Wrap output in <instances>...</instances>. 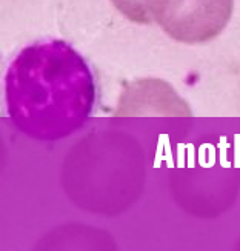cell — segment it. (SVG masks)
<instances>
[{"instance_id": "1", "label": "cell", "mask_w": 240, "mask_h": 251, "mask_svg": "<svg viewBox=\"0 0 240 251\" xmlns=\"http://www.w3.org/2000/svg\"><path fill=\"white\" fill-rule=\"evenodd\" d=\"M6 111L14 126L36 140H60L80 129L97 103V82L82 54L63 40L22 50L5 75Z\"/></svg>"}, {"instance_id": "3", "label": "cell", "mask_w": 240, "mask_h": 251, "mask_svg": "<svg viewBox=\"0 0 240 251\" xmlns=\"http://www.w3.org/2000/svg\"><path fill=\"white\" fill-rule=\"evenodd\" d=\"M111 2L119 9V13H122L134 24L149 25L152 22L148 0H111Z\"/></svg>"}, {"instance_id": "2", "label": "cell", "mask_w": 240, "mask_h": 251, "mask_svg": "<svg viewBox=\"0 0 240 251\" xmlns=\"http://www.w3.org/2000/svg\"><path fill=\"white\" fill-rule=\"evenodd\" d=\"M152 22L182 43H205L228 25L234 0H148Z\"/></svg>"}]
</instances>
